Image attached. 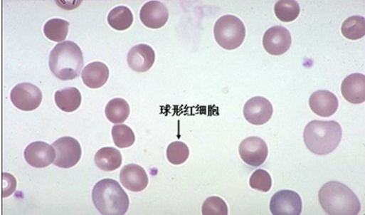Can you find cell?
Segmentation results:
<instances>
[{
    "label": "cell",
    "instance_id": "cell-12",
    "mask_svg": "<svg viewBox=\"0 0 365 215\" xmlns=\"http://www.w3.org/2000/svg\"><path fill=\"white\" fill-rule=\"evenodd\" d=\"M56 152L53 146L43 141L31 142L24 151L26 162L36 168H44L54 163Z\"/></svg>",
    "mask_w": 365,
    "mask_h": 215
},
{
    "label": "cell",
    "instance_id": "cell-18",
    "mask_svg": "<svg viewBox=\"0 0 365 215\" xmlns=\"http://www.w3.org/2000/svg\"><path fill=\"white\" fill-rule=\"evenodd\" d=\"M109 78L108 67L102 62H93L86 65L82 73L85 85L92 89L102 87Z\"/></svg>",
    "mask_w": 365,
    "mask_h": 215
},
{
    "label": "cell",
    "instance_id": "cell-29",
    "mask_svg": "<svg viewBox=\"0 0 365 215\" xmlns=\"http://www.w3.org/2000/svg\"><path fill=\"white\" fill-rule=\"evenodd\" d=\"M203 215H228V207L221 197L211 196L205 200L202 206Z\"/></svg>",
    "mask_w": 365,
    "mask_h": 215
},
{
    "label": "cell",
    "instance_id": "cell-5",
    "mask_svg": "<svg viewBox=\"0 0 365 215\" xmlns=\"http://www.w3.org/2000/svg\"><path fill=\"white\" fill-rule=\"evenodd\" d=\"M214 38L218 46L228 51L236 50L243 43L245 27L238 17L226 15L218 19L214 26Z\"/></svg>",
    "mask_w": 365,
    "mask_h": 215
},
{
    "label": "cell",
    "instance_id": "cell-27",
    "mask_svg": "<svg viewBox=\"0 0 365 215\" xmlns=\"http://www.w3.org/2000/svg\"><path fill=\"white\" fill-rule=\"evenodd\" d=\"M112 136L115 145L120 149L129 148L135 141L134 132L129 127L125 125L114 126Z\"/></svg>",
    "mask_w": 365,
    "mask_h": 215
},
{
    "label": "cell",
    "instance_id": "cell-15",
    "mask_svg": "<svg viewBox=\"0 0 365 215\" xmlns=\"http://www.w3.org/2000/svg\"><path fill=\"white\" fill-rule=\"evenodd\" d=\"M139 19L142 23L150 28H160L166 25L169 19V11L161 2L146 3L140 10Z\"/></svg>",
    "mask_w": 365,
    "mask_h": 215
},
{
    "label": "cell",
    "instance_id": "cell-8",
    "mask_svg": "<svg viewBox=\"0 0 365 215\" xmlns=\"http://www.w3.org/2000/svg\"><path fill=\"white\" fill-rule=\"evenodd\" d=\"M239 154L245 164L258 167L266 161L269 150L267 143L261 137H249L241 142Z\"/></svg>",
    "mask_w": 365,
    "mask_h": 215
},
{
    "label": "cell",
    "instance_id": "cell-1",
    "mask_svg": "<svg viewBox=\"0 0 365 215\" xmlns=\"http://www.w3.org/2000/svg\"><path fill=\"white\" fill-rule=\"evenodd\" d=\"M342 128L336 121L310 122L304 131L307 149L314 154L322 156L332 153L339 146Z\"/></svg>",
    "mask_w": 365,
    "mask_h": 215
},
{
    "label": "cell",
    "instance_id": "cell-30",
    "mask_svg": "<svg viewBox=\"0 0 365 215\" xmlns=\"http://www.w3.org/2000/svg\"><path fill=\"white\" fill-rule=\"evenodd\" d=\"M4 189L3 196L6 198L10 196L16 189V178L11 174L4 173Z\"/></svg>",
    "mask_w": 365,
    "mask_h": 215
},
{
    "label": "cell",
    "instance_id": "cell-13",
    "mask_svg": "<svg viewBox=\"0 0 365 215\" xmlns=\"http://www.w3.org/2000/svg\"><path fill=\"white\" fill-rule=\"evenodd\" d=\"M339 105L337 95L328 90H318L310 98L312 111L322 117H330L338 110Z\"/></svg>",
    "mask_w": 365,
    "mask_h": 215
},
{
    "label": "cell",
    "instance_id": "cell-7",
    "mask_svg": "<svg viewBox=\"0 0 365 215\" xmlns=\"http://www.w3.org/2000/svg\"><path fill=\"white\" fill-rule=\"evenodd\" d=\"M11 100L17 109L24 112H31L41 105L43 93L38 87L24 83L13 88Z\"/></svg>",
    "mask_w": 365,
    "mask_h": 215
},
{
    "label": "cell",
    "instance_id": "cell-11",
    "mask_svg": "<svg viewBox=\"0 0 365 215\" xmlns=\"http://www.w3.org/2000/svg\"><path fill=\"white\" fill-rule=\"evenodd\" d=\"M292 38L290 31L282 26H275L269 28L263 38V46L265 51L273 56H281L290 48Z\"/></svg>",
    "mask_w": 365,
    "mask_h": 215
},
{
    "label": "cell",
    "instance_id": "cell-19",
    "mask_svg": "<svg viewBox=\"0 0 365 215\" xmlns=\"http://www.w3.org/2000/svg\"><path fill=\"white\" fill-rule=\"evenodd\" d=\"M55 101L60 110L71 113L79 109L82 103V95L77 88H68L55 93Z\"/></svg>",
    "mask_w": 365,
    "mask_h": 215
},
{
    "label": "cell",
    "instance_id": "cell-22",
    "mask_svg": "<svg viewBox=\"0 0 365 215\" xmlns=\"http://www.w3.org/2000/svg\"><path fill=\"white\" fill-rule=\"evenodd\" d=\"M134 17L129 9L119 6L109 13L107 23L117 31H125L132 25Z\"/></svg>",
    "mask_w": 365,
    "mask_h": 215
},
{
    "label": "cell",
    "instance_id": "cell-4",
    "mask_svg": "<svg viewBox=\"0 0 365 215\" xmlns=\"http://www.w3.org/2000/svg\"><path fill=\"white\" fill-rule=\"evenodd\" d=\"M92 201L103 215H124L129 206V199L120 184L113 179H103L94 187Z\"/></svg>",
    "mask_w": 365,
    "mask_h": 215
},
{
    "label": "cell",
    "instance_id": "cell-10",
    "mask_svg": "<svg viewBox=\"0 0 365 215\" xmlns=\"http://www.w3.org/2000/svg\"><path fill=\"white\" fill-rule=\"evenodd\" d=\"M245 119L253 125H263L268 122L273 115V107L264 97H254L248 100L243 109Z\"/></svg>",
    "mask_w": 365,
    "mask_h": 215
},
{
    "label": "cell",
    "instance_id": "cell-23",
    "mask_svg": "<svg viewBox=\"0 0 365 215\" xmlns=\"http://www.w3.org/2000/svg\"><path fill=\"white\" fill-rule=\"evenodd\" d=\"M342 33L344 38L351 41H357L364 37L365 19L354 16L348 18L342 26Z\"/></svg>",
    "mask_w": 365,
    "mask_h": 215
},
{
    "label": "cell",
    "instance_id": "cell-26",
    "mask_svg": "<svg viewBox=\"0 0 365 215\" xmlns=\"http://www.w3.org/2000/svg\"><path fill=\"white\" fill-rule=\"evenodd\" d=\"M190 155V151L186 143L175 141L169 145L166 150L168 161L174 165H179L185 163Z\"/></svg>",
    "mask_w": 365,
    "mask_h": 215
},
{
    "label": "cell",
    "instance_id": "cell-9",
    "mask_svg": "<svg viewBox=\"0 0 365 215\" xmlns=\"http://www.w3.org/2000/svg\"><path fill=\"white\" fill-rule=\"evenodd\" d=\"M302 206L300 196L290 190H282L275 194L270 204L273 215H300Z\"/></svg>",
    "mask_w": 365,
    "mask_h": 215
},
{
    "label": "cell",
    "instance_id": "cell-17",
    "mask_svg": "<svg viewBox=\"0 0 365 215\" xmlns=\"http://www.w3.org/2000/svg\"><path fill=\"white\" fill-rule=\"evenodd\" d=\"M343 97L349 103L360 104L365 101V76L355 73L347 77L342 84Z\"/></svg>",
    "mask_w": 365,
    "mask_h": 215
},
{
    "label": "cell",
    "instance_id": "cell-21",
    "mask_svg": "<svg viewBox=\"0 0 365 215\" xmlns=\"http://www.w3.org/2000/svg\"><path fill=\"white\" fill-rule=\"evenodd\" d=\"M105 116L114 124L124 123L129 116V103L123 98H115L109 101L105 107Z\"/></svg>",
    "mask_w": 365,
    "mask_h": 215
},
{
    "label": "cell",
    "instance_id": "cell-16",
    "mask_svg": "<svg viewBox=\"0 0 365 215\" xmlns=\"http://www.w3.org/2000/svg\"><path fill=\"white\" fill-rule=\"evenodd\" d=\"M156 59L153 48L144 44L134 46L129 52L127 62L129 67L136 73H146L152 68Z\"/></svg>",
    "mask_w": 365,
    "mask_h": 215
},
{
    "label": "cell",
    "instance_id": "cell-25",
    "mask_svg": "<svg viewBox=\"0 0 365 215\" xmlns=\"http://www.w3.org/2000/svg\"><path fill=\"white\" fill-rule=\"evenodd\" d=\"M69 23L60 19H53L44 26V33L49 40L60 43L65 40L68 33Z\"/></svg>",
    "mask_w": 365,
    "mask_h": 215
},
{
    "label": "cell",
    "instance_id": "cell-14",
    "mask_svg": "<svg viewBox=\"0 0 365 215\" xmlns=\"http://www.w3.org/2000/svg\"><path fill=\"white\" fill-rule=\"evenodd\" d=\"M120 182L122 186L132 192H140L147 188L149 176L140 166L127 164L121 170Z\"/></svg>",
    "mask_w": 365,
    "mask_h": 215
},
{
    "label": "cell",
    "instance_id": "cell-28",
    "mask_svg": "<svg viewBox=\"0 0 365 215\" xmlns=\"http://www.w3.org/2000/svg\"><path fill=\"white\" fill-rule=\"evenodd\" d=\"M272 177L268 172L260 169L255 170L250 176L249 185L251 189L261 192H269L272 188Z\"/></svg>",
    "mask_w": 365,
    "mask_h": 215
},
{
    "label": "cell",
    "instance_id": "cell-6",
    "mask_svg": "<svg viewBox=\"0 0 365 215\" xmlns=\"http://www.w3.org/2000/svg\"><path fill=\"white\" fill-rule=\"evenodd\" d=\"M56 152L54 164L58 167L68 169L75 166L83 154L80 143L75 138L63 137L53 143Z\"/></svg>",
    "mask_w": 365,
    "mask_h": 215
},
{
    "label": "cell",
    "instance_id": "cell-24",
    "mask_svg": "<svg viewBox=\"0 0 365 215\" xmlns=\"http://www.w3.org/2000/svg\"><path fill=\"white\" fill-rule=\"evenodd\" d=\"M300 11V4L295 0H280L275 6L276 17L285 23L295 21L299 17Z\"/></svg>",
    "mask_w": 365,
    "mask_h": 215
},
{
    "label": "cell",
    "instance_id": "cell-20",
    "mask_svg": "<svg viewBox=\"0 0 365 215\" xmlns=\"http://www.w3.org/2000/svg\"><path fill=\"white\" fill-rule=\"evenodd\" d=\"M96 166L102 171L112 172L120 167L122 157L119 150L112 147L100 149L95 156Z\"/></svg>",
    "mask_w": 365,
    "mask_h": 215
},
{
    "label": "cell",
    "instance_id": "cell-2",
    "mask_svg": "<svg viewBox=\"0 0 365 215\" xmlns=\"http://www.w3.org/2000/svg\"><path fill=\"white\" fill-rule=\"evenodd\" d=\"M319 201L327 214L356 215L361 211V203L356 195L337 182H328L321 188Z\"/></svg>",
    "mask_w": 365,
    "mask_h": 215
},
{
    "label": "cell",
    "instance_id": "cell-3",
    "mask_svg": "<svg viewBox=\"0 0 365 215\" xmlns=\"http://www.w3.org/2000/svg\"><path fill=\"white\" fill-rule=\"evenodd\" d=\"M52 73L63 81L78 78L84 66V57L81 48L71 41L58 44L49 58Z\"/></svg>",
    "mask_w": 365,
    "mask_h": 215
}]
</instances>
